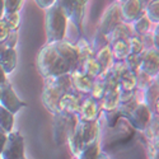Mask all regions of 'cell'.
I'll use <instances>...</instances> for the list:
<instances>
[{
  "label": "cell",
  "mask_w": 159,
  "mask_h": 159,
  "mask_svg": "<svg viewBox=\"0 0 159 159\" xmlns=\"http://www.w3.org/2000/svg\"><path fill=\"white\" fill-rule=\"evenodd\" d=\"M124 62H125L126 69L129 71L138 73L140 70V66H141V55L130 54V55L126 56V59L124 60Z\"/></svg>",
  "instance_id": "obj_32"
},
{
  "label": "cell",
  "mask_w": 159,
  "mask_h": 159,
  "mask_svg": "<svg viewBox=\"0 0 159 159\" xmlns=\"http://www.w3.org/2000/svg\"><path fill=\"white\" fill-rule=\"evenodd\" d=\"M152 80H153V78H150L148 74H145V73L139 70L136 73V89L144 90L145 88H148L150 85Z\"/></svg>",
  "instance_id": "obj_36"
},
{
  "label": "cell",
  "mask_w": 159,
  "mask_h": 159,
  "mask_svg": "<svg viewBox=\"0 0 159 159\" xmlns=\"http://www.w3.org/2000/svg\"><path fill=\"white\" fill-rule=\"evenodd\" d=\"M138 97V92L135 90H120V102L118 103H122V102H127L132 98Z\"/></svg>",
  "instance_id": "obj_40"
},
{
  "label": "cell",
  "mask_w": 159,
  "mask_h": 159,
  "mask_svg": "<svg viewBox=\"0 0 159 159\" xmlns=\"http://www.w3.org/2000/svg\"><path fill=\"white\" fill-rule=\"evenodd\" d=\"M103 96H104V78H103V74H101L98 78H96L93 80V85H92L89 97L93 98L94 101L101 102Z\"/></svg>",
  "instance_id": "obj_29"
},
{
  "label": "cell",
  "mask_w": 159,
  "mask_h": 159,
  "mask_svg": "<svg viewBox=\"0 0 159 159\" xmlns=\"http://www.w3.org/2000/svg\"><path fill=\"white\" fill-rule=\"evenodd\" d=\"M76 46V48H78V52H79V66H80V64L85 60V59H88V57H90V56H94L96 55V52H94V50H93V47H92L84 38H80L78 41V43L75 45Z\"/></svg>",
  "instance_id": "obj_28"
},
{
  "label": "cell",
  "mask_w": 159,
  "mask_h": 159,
  "mask_svg": "<svg viewBox=\"0 0 159 159\" xmlns=\"http://www.w3.org/2000/svg\"><path fill=\"white\" fill-rule=\"evenodd\" d=\"M144 10L145 8L143 7L140 0H124L120 3L121 19L127 24L135 22L140 16H143Z\"/></svg>",
  "instance_id": "obj_11"
},
{
  "label": "cell",
  "mask_w": 159,
  "mask_h": 159,
  "mask_svg": "<svg viewBox=\"0 0 159 159\" xmlns=\"http://www.w3.org/2000/svg\"><path fill=\"white\" fill-rule=\"evenodd\" d=\"M84 98L85 97L80 96L79 93H76V92L64 94L59 101V106H57L59 112L65 113V115H76V116H79L80 107H82V102H83Z\"/></svg>",
  "instance_id": "obj_10"
},
{
  "label": "cell",
  "mask_w": 159,
  "mask_h": 159,
  "mask_svg": "<svg viewBox=\"0 0 159 159\" xmlns=\"http://www.w3.org/2000/svg\"><path fill=\"white\" fill-rule=\"evenodd\" d=\"M4 14V0H0V19L3 18Z\"/></svg>",
  "instance_id": "obj_47"
},
{
  "label": "cell",
  "mask_w": 159,
  "mask_h": 159,
  "mask_svg": "<svg viewBox=\"0 0 159 159\" xmlns=\"http://www.w3.org/2000/svg\"><path fill=\"white\" fill-rule=\"evenodd\" d=\"M8 80V78H7V74H5V71L3 70V68L0 66V85H3L5 82Z\"/></svg>",
  "instance_id": "obj_46"
},
{
  "label": "cell",
  "mask_w": 159,
  "mask_h": 159,
  "mask_svg": "<svg viewBox=\"0 0 159 159\" xmlns=\"http://www.w3.org/2000/svg\"><path fill=\"white\" fill-rule=\"evenodd\" d=\"M13 126H14V115L0 106V130L5 134H9L13 131Z\"/></svg>",
  "instance_id": "obj_26"
},
{
  "label": "cell",
  "mask_w": 159,
  "mask_h": 159,
  "mask_svg": "<svg viewBox=\"0 0 159 159\" xmlns=\"http://www.w3.org/2000/svg\"><path fill=\"white\" fill-rule=\"evenodd\" d=\"M69 117L70 115H65L61 112L54 115V140L56 145H62L64 143H66Z\"/></svg>",
  "instance_id": "obj_13"
},
{
  "label": "cell",
  "mask_w": 159,
  "mask_h": 159,
  "mask_svg": "<svg viewBox=\"0 0 159 159\" xmlns=\"http://www.w3.org/2000/svg\"><path fill=\"white\" fill-rule=\"evenodd\" d=\"M73 84L70 74H65L61 76L56 78H47L43 90H42V103L45 104V107L47 108L48 112L52 115H56L59 112V101L64 94L73 93Z\"/></svg>",
  "instance_id": "obj_2"
},
{
  "label": "cell",
  "mask_w": 159,
  "mask_h": 159,
  "mask_svg": "<svg viewBox=\"0 0 159 159\" xmlns=\"http://www.w3.org/2000/svg\"><path fill=\"white\" fill-rule=\"evenodd\" d=\"M79 127L83 144L87 145L96 139H99V120L98 121H82L79 120Z\"/></svg>",
  "instance_id": "obj_17"
},
{
  "label": "cell",
  "mask_w": 159,
  "mask_h": 159,
  "mask_svg": "<svg viewBox=\"0 0 159 159\" xmlns=\"http://www.w3.org/2000/svg\"><path fill=\"white\" fill-rule=\"evenodd\" d=\"M158 125H159V121H158V116H153L152 120L149 122V125L145 129V136H147L150 140H158Z\"/></svg>",
  "instance_id": "obj_35"
},
{
  "label": "cell",
  "mask_w": 159,
  "mask_h": 159,
  "mask_svg": "<svg viewBox=\"0 0 159 159\" xmlns=\"http://www.w3.org/2000/svg\"><path fill=\"white\" fill-rule=\"evenodd\" d=\"M153 116L154 115L148 108V106L140 102L134 110L125 116V118H127V121L132 125L134 129H136L139 131H144L147 129V126L149 125Z\"/></svg>",
  "instance_id": "obj_7"
},
{
  "label": "cell",
  "mask_w": 159,
  "mask_h": 159,
  "mask_svg": "<svg viewBox=\"0 0 159 159\" xmlns=\"http://www.w3.org/2000/svg\"><path fill=\"white\" fill-rule=\"evenodd\" d=\"M134 23V25H132V32H134L135 34L138 36H144V34H148L149 31H150V22L149 19L147 18V16H145V13L143 16H140L135 22H132Z\"/></svg>",
  "instance_id": "obj_27"
},
{
  "label": "cell",
  "mask_w": 159,
  "mask_h": 159,
  "mask_svg": "<svg viewBox=\"0 0 159 159\" xmlns=\"http://www.w3.org/2000/svg\"><path fill=\"white\" fill-rule=\"evenodd\" d=\"M70 79H71V84H73L74 92H76V93H79L83 97L89 96L94 79H90L89 76H87L85 74H83L79 70H75V71L70 73Z\"/></svg>",
  "instance_id": "obj_14"
},
{
  "label": "cell",
  "mask_w": 159,
  "mask_h": 159,
  "mask_svg": "<svg viewBox=\"0 0 159 159\" xmlns=\"http://www.w3.org/2000/svg\"><path fill=\"white\" fill-rule=\"evenodd\" d=\"M158 36H159V33H158V25H157L153 31V34H152V42H153L154 48H158Z\"/></svg>",
  "instance_id": "obj_45"
},
{
  "label": "cell",
  "mask_w": 159,
  "mask_h": 159,
  "mask_svg": "<svg viewBox=\"0 0 159 159\" xmlns=\"http://www.w3.org/2000/svg\"><path fill=\"white\" fill-rule=\"evenodd\" d=\"M17 51L16 48H4L2 52H0V66L3 68V70L5 71V74H10L14 71L16 66H17Z\"/></svg>",
  "instance_id": "obj_18"
},
{
  "label": "cell",
  "mask_w": 159,
  "mask_h": 159,
  "mask_svg": "<svg viewBox=\"0 0 159 159\" xmlns=\"http://www.w3.org/2000/svg\"><path fill=\"white\" fill-rule=\"evenodd\" d=\"M17 42H18V31H10V33H9L8 38H7V41H5L7 47L16 48Z\"/></svg>",
  "instance_id": "obj_42"
},
{
  "label": "cell",
  "mask_w": 159,
  "mask_h": 159,
  "mask_svg": "<svg viewBox=\"0 0 159 159\" xmlns=\"http://www.w3.org/2000/svg\"><path fill=\"white\" fill-rule=\"evenodd\" d=\"M23 159H25V158H23Z\"/></svg>",
  "instance_id": "obj_50"
},
{
  "label": "cell",
  "mask_w": 159,
  "mask_h": 159,
  "mask_svg": "<svg viewBox=\"0 0 159 159\" xmlns=\"http://www.w3.org/2000/svg\"><path fill=\"white\" fill-rule=\"evenodd\" d=\"M110 47L112 51L113 61H124L126 56L130 55V47L127 39H118V41L110 45Z\"/></svg>",
  "instance_id": "obj_21"
},
{
  "label": "cell",
  "mask_w": 159,
  "mask_h": 159,
  "mask_svg": "<svg viewBox=\"0 0 159 159\" xmlns=\"http://www.w3.org/2000/svg\"><path fill=\"white\" fill-rule=\"evenodd\" d=\"M68 17L65 16L64 10L55 3L52 7L46 9V33H47V43L62 41L66 33L68 25Z\"/></svg>",
  "instance_id": "obj_3"
},
{
  "label": "cell",
  "mask_w": 159,
  "mask_h": 159,
  "mask_svg": "<svg viewBox=\"0 0 159 159\" xmlns=\"http://www.w3.org/2000/svg\"><path fill=\"white\" fill-rule=\"evenodd\" d=\"M34 2L41 9H48L56 3V0H34Z\"/></svg>",
  "instance_id": "obj_43"
},
{
  "label": "cell",
  "mask_w": 159,
  "mask_h": 159,
  "mask_svg": "<svg viewBox=\"0 0 159 159\" xmlns=\"http://www.w3.org/2000/svg\"><path fill=\"white\" fill-rule=\"evenodd\" d=\"M101 102L94 101L89 96L85 97L82 102L80 112H79V120L82 121H98L101 115Z\"/></svg>",
  "instance_id": "obj_12"
},
{
  "label": "cell",
  "mask_w": 159,
  "mask_h": 159,
  "mask_svg": "<svg viewBox=\"0 0 159 159\" xmlns=\"http://www.w3.org/2000/svg\"><path fill=\"white\" fill-rule=\"evenodd\" d=\"M9 33H10V28L3 19H0V43H5Z\"/></svg>",
  "instance_id": "obj_39"
},
{
  "label": "cell",
  "mask_w": 159,
  "mask_h": 159,
  "mask_svg": "<svg viewBox=\"0 0 159 159\" xmlns=\"http://www.w3.org/2000/svg\"><path fill=\"white\" fill-rule=\"evenodd\" d=\"M127 42H129V47H130V54L141 55L143 52L145 51L143 41H141V36H138V34L134 33L127 39Z\"/></svg>",
  "instance_id": "obj_31"
},
{
  "label": "cell",
  "mask_w": 159,
  "mask_h": 159,
  "mask_svg": "<svg viewBox=\"0 0 159 159\" xmlns=\"http://www.w3.org/2000/svg\"><path fill=\"white\" fill-rule=\"evenodd\" d=\"M0 106H3L4 108L10 111L13 115H16L17 112H19L20 108L25 107L27 103L22 102L18 98L10 82L7 80L3 85H0Z\"/></svg>",
  "instance_id": "obj_6"
},
{
  "label": "cell",
  "mask_w": 159,
  "mask_h": 159,
  "mask_svg": "<svg viewBox=\"0 0 159 159\" xmlns=\"http://www.w3.org/2000/svg\"><path fill=\"white\" fill-rule=\"evenodd\" d=\"M144 13L150 23H154L158 25V23H159V0H152L147 5V8H145Z\"/></svg>",
  "instance_id": "obj_30"
},
{
  "label": "cell",
  "mask_w": 159,
  "mask_h": 159,
  "mask_svg": "<svg viewBox=\"0 0 159 159\" xmlns=\"http://www.w3.org/2000/svg\"><path fill=\"white\" fill-rule=\"evenodd\" d=\"M7 138H8V134H5L4 131L0 130V154H2V152L4 149V145L7 143Z\"/></svg>",
  "instance_id": "obj_44"
},
{
  "label": "cell",
  "mask_w": 159,
  "mask_h": 159,
  "mask_svg": "<svg viewBox=\"0 0 159 159\" xmlns=\"http://www.w3.org/2000/svg\"><path fill=\"white\" fill-rule=\"evenodd\" d=\"M55 48L57 51V54L62 57V60L66 62V65L69 66L70 71L79 70V52L75 45H71L69 42H66L65 39L59 42H54Z\"/></svg>",
  "instance_id": "obj_8"
},
{
  "label": "cell",
  "mask_w": 159,
  "mask_h": 159,
  "mask_svg": "<svg viewBox=\"0 0 159 159\" xmlns=\"http://www.w3.org/2000/svg\"><path fill=\"white\" fill-rule=\"evenodd\" d=\"M101 153V143L99 139H96L87 145H84L78 155V159H98Z\"/></svg>",
  "instance_id": "obj_24"
},
{
  "label": "cell",
  "mask_w": 159,
  "mask_h": 159,
  "mask_svg": "<svg viewBox=\"0 0 159 159\" xmlns=\"http://www.w3.org/2000/svg\"><path fill=\"white\" fill-rule=\"evenodd\" d=\"M118 89L120 90H135L136 89V73L126 70L118 78Z\"/></svg>",
  "instance_id": "obj_25"
},
{
  "label": "cell",
  "mask_w": 159,
  "mask_h": 159,
  "mask_svg": "<svg viewBox=\"0 0 159 159\" xmlns=\"http://www.w3.org/2000/svg\"><path fill=\"white\" fill-rule=\"evenodd\" d=\"M24 0H4V13H19Z\"/></svg>",
  "instance_id": "obj_37"
},
{
  "label": "cell",
  "mask_w": 159,
  "mask_h": 159,
  "mask_svg": "<svg viewBox=\"0 0 159 159\" xmlns=\"http://www.w3.org/2000/svg\"><path fill=\"white\" fill-rule=\"evenodd\" d=\"M121 23H122V19H121V11H120V3L115 2L103 13L96 34H99V36L108 38L111 32Z\"/></svg>",
  "instance_id": "obj_4"
},
{
  "label": "cell",
  "mask_w": 159,
  "mask_h": 159,
  "mask_svg": "<svg viewBox=\"0 0 159 159\" xmlns=\"http://www.w3.org/2000/svg\"><path fill=\"white\" fill-rule=\"evenodd\" d=\"M2 19L7 23V25L10 28V31H18L19 24H20L19 13H4Z\"/></svg>",
  "instance_id": "obj_33"
},
{
  "label": "cell",
  "mask_w": 159,
  "mask_h": 159,
  "mask_svg": "<svg viewBox=\"0 0 159 159\" xmlns=\"http://www.w3.org/2000/svg\"><path fill=\"white\" fill-rule=\"evenodd\" d=\"M94 59L97 61V64L99 65V68L102 70V74H104L107 71L113 62V57H112V51H111V47L110 45L102 47L101 50H98L94 55Z\"/></svg>",
  "instance_id": "obj_19"
},
{
  "label": "cell",
  "mask_w": 159,
  "mask_h": 159,
  "mask_svg": "<svg viewBox=\"0 0 159 159\" xmlns=\"http://www.w3.org/2000/svg\"><path fill=\"white\" fill-rule=\"evenodd\" d=\"M89 0H71V14L69 20L75 25L79 34L83 36V20L85 17V8Z\"/></svg>",
  "instance_id": "obj_15"
},
{
  "label": "cell",
  "mask_w": 159,
  "mask_h": 159,
  "mask_svg": "<svg viewBox=\"0 0 159 159\" xmlns=\"http://www.w3.org/2000/svg\"><path fill=\"white\" fill-rule=\"evenodd\" d=\"M158 140H150L148 145V154L150 159H158Z\"/></svg>",
  "instance_id": "obj_41"
},
{
  "label": "cell",
  "mask_w": 159,
  "mask_h": 159,
  "mask_svg": "<svg viewBox=\"0 0 159 159\" xmlns=\"http://www.w3.org/2000/svg\"><path fill=\"white\" fill-rule=\"evenodd\" d=\"M24 157V138L19 131L8 134L4 149L0 154V159H23Z\"/></svg>",
  "instance_id": "obj_5"
},
{
  "label": "cell",
  "mask_w": 159,
  "mask_h": 159,
  "mask_svg": "<svg viewBox=\"0 0 159 159\" xmlns=\"http://www.w3.org/2000/svg\"><path fill=\"white\" fill-rule=\"evenodd\" d=\"M116 2H118V3H121V2H124V0H116Z\"/></svg>",
  "instance_id": "obj_49"
},
{
  "label": "cell",
  "mask_w": 159,
  "mask_h": 159,
  "mask_svg": "<svg viewBox=\"0 0 159 159\" xmlns=\"http://www.w3.org/2000/svg\"><path fill=\"white\" fill-rule=\"evenodd\" d=\"M106 116V122H107V126L110 129H113L116 125H117V121L120 118V113H118L117 108L116 110H112V111H102Z\"/></svg>",
  "instance_id": "obj_38"
},
{
  "label": "cell",
  "mask_w": 159,
  "mask_h": 159,
  "mask_svg": "<svg viewBox=\"0 0 159 159\" xmlns=\"http://www.w3.org/2000/svg\"><path fill=\"white\" fill-rule=\"evenodd\" d=\"M140 71L148 74L150 78L155 79L159 74V51L158 48L145 50L141 54V66Z\"/></svg>",
  "instance_id": "obj_9"
},
{
  "label": "cell",
  "mask_w": 159,
  "mask_h": 159,
  "mask_svg": "<svg viewBox=\"0 0 159 159\" xmlns=\"http://www.w3.org/2000/svg\"><path fill=\"white\" fill-rule=\"evenodd\" d=\"M79 71H82L83 74H85L90 79H96L102 74V70L99 68V65L97 64L94 56H90V57L85 59L80 64V66H79Z\"/></svg>",
  "instance_id": "obj_20"
},
{
  "label": "cell",
  "mask_w": 159,
  "mask_h": 159,
  "mask_svg": "<svg viewBox=\"0 0 159 159\" xmlns=\"http://www.w3.org/2000/svg\"><path fill=\"white\" fill-rule=\"evenodd\" d=\"M98 159H111V158H110V155H108L107 153H106V152H101V153H99Z\"/></svg>",
  "instance_id": "obj_48"
},
{
  "label": "cell",
  "mask_w": 159,
  "mask_h": 159,
  "mask_svg": "<svg viewBox=\"0 0 159 159\" xmlns=\"http://www.w3.org/2000/svg\"><path fill=\"white\" fill-rule=\"evenodd\" d=\"M132 34H134V32H132L131 25L122 22L121 24H118L108 36V45H112L113 42L118 41V39H129Z\"/></svg>",
  "instance_id": "obj_22"
},
{
  "label": "cell",
  "mask_w": 159,
  "mask_h": 159,
  "mask_svg": "<svg viewBox=\"0 0 159 159\" xmlns=\"http://www.w3.org/2000/svg\"><path fill=\"white\" fill-rule=\"evenodd\" d=\"M158 96H159V85L158 78L153 79L150 85L144 89V101L143 103L148 106L153 115L158 116Z\"/></svg>",
  "instance_id": "obj_16"
},
{
  "label": "cell",
  "mask_w": 159,
  "mask_h": 159,
  "mask_svg": "<svg viewBox=\"0 0 159 159\" xmlns=\"http://www.w3.org/2000/svg\"><path fill=\"white\" fill-rule=\"evenodd\" d=\"M126 70L127 69H126V65H125L124 61H113L112 65H111V68L106 71V74L112 76V78H115L116 80L118 82V78H120Z\"/></svg>",
  "instance_id": "obj_34"
},
{
  "label": "cell",
  "mask_w": 159,
  "mask_h": 159,
  "mask_svg": "<svg viewBox=\"0 0 159 159\" xmlns=\"http://www.w3.org/2000/svg\"><path fill=\"white\" fill-rule=\"evenodd\" d=\"M37 70L42 78H56L65 74H70L69 66L57 54L54 42L46 43L38 52L37 56Z\"/></svg>",
  "instance_id": "obj_1"
},
{
  "label": "cell",
  "mask_w": 159,
  "mask_h": 159,
  "mask_svg": "<svg viewBox=\"0 0 159 159\" xmlns=\"http://www.w3.org/2000/svg\"><path fill=\"white\" fill-rule=\"evenodd\" d=\"M118 102H120V89H115L110 93L104 94L101 99V110L102 111H112L118 107Z\"/></svg>",
  "instance_id": "obj_23"
}]
</instances>
